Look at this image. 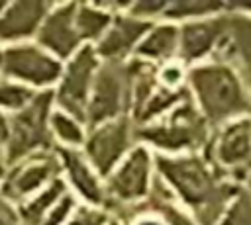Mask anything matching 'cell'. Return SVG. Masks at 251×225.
Segmentation results:
<instances>
[{"instance_id": "1", "label": "cell", "mask_w": 251, "mask_h": 225, "mask_svg": "<svg viewBox=\"0 0 251 225\" xmlns=\"http://www.w3.org/2000/svg\"><path fill=\"white\" fill-rule=\"evenodd\" d=\"M155 166L159 184L198 225H216L245 190V186L224 178L202 153L155 155Z\"/></svg>"}, {"instance_id": "2", "label": "cell", "mask_w": 251, "mask_h": 225, "mask_svg": "<svg viewBox=\"0 0 251 225\" xmlns=\"http://www.w3.org/2000/svg\"><path fill=\"white\" fill-rule=\"evenodd\" d=\"M186 90L210 127L251 115V92L237 65L229 59H208L188 67Z\"/></svg>"}, {"instance_id": "3", "label": "cell", "mask_w": 251, "mask_h": 225, "mask_svg": "<svg viewBox=\"0 0 251 225\" xmlns=\"http://www.w3.org/2000/svg\"><path fill=\"white\" fill-rule=\"evenodd\" d=\"M210 135L212 127L190 96L180 100L163 117L143 127H135L137 143H143L155 155L202 153L210 141Z\"/></svg>"}, {"instance_id": "4", "label": "cell", "mask_w": 251, "mask_h": 225, "mask_svg": "<svg viewBox=\"0 0 251 225\" xmlns=\"http://www.w3.org/2000/svg\"><path fill=\"white\" fill-rule=\"evenodd\" d=\"M104 184L112 213L147 202L157 186L155 153L143 143H137L106 176Z\"/></svg>"}, {"instance_id": "5", "label": "cell", "mask_w": 251, "mask_h": 225, "mask_svg": "<svg viewBox=\"0 0 251 225\" xmlns=\"http://www.w3.org/2000/svg\"><path fill=\"white\" fill-rule=\"evenodd\" d=\"M202 155L224 178L245 186L251 176V115L214 127Z\"/></svg>"}, {"instance_id": "6", "label": "cell", "mask_w": 251, "mask_h": 225, "mask_svg": "<svg viewBox=\"0 0 251 225\" xmlns=\"http://www.w3.org/2000/svg\"><path fill=\"white\" fill-rule=\"evenodd\" d=\"M53 108V90H49L39 92L27 108L10 115V145L6 153L8 164L55 149L49 131V117Z\"/></svg>"}, {"instance_id": "7", "label": "cell", "mask_w": 251, "mask_h": 225, "mask_svg": "<svg viewBox=\"0 0 251 225\" xmlns=\"http://www.w3.org/2000/svg\"><path fill=\"white\" fill-rule=\"evenodd\" d=\"M63 72V61L45 51L35 41L4 47V78L16 80L35 92H49L57 86Z\"/></svg>"}, {"instance_id": "8", "label": "cell", "mask_w": 251, "mask_h": 225, "mask_svg": "<svg viewBox=\"0 0 251 225\" xmlns=\"http://www.w3.org/2000/svg\"><path fill=\"white\" fill-rule=\"evenodd\" d=\"M178 59L186 65H198L208 59H231L229 16L227 12L180 23Z\"/></svg>"}, {"instance_id": "9", "label": "cell", "mask_w": 251, "mask_h": 225, "mask_svg": "<svg viewBox=\"0 0 251 225\" xmlns=\"http://www.w3.org/2000/svg\"><path fill=\"white\" fill-rule=\"evenodd\" d=\"M100 65H102V61L96 55L92 45H84L71 59H67L63 63L61 78H59L57 86L53 88L55 108L69 112L84 121L86 106H88L90 92H92Z\"/></svg>"}, {"instance_id": "10", "label": "cell", "mask_w": 251, "mask_h": 225, "mask_svg": "<svg viewBox=\"0 0 251 225\" xmlns=\"http://www.w3.org/2000/svg\"><path fill=\"white\" fill-rule=\"evenodd\" d=\"M137 145L135 123L129 115L116 117L112 121L88 127L82 153L94 170L106 180V176L124 160V157Z\"/></svg>"}, {"instance_id": "11", "label": "cell", "mask_w": 251, "mask_h": 225, "mask_svg": "<svg viewBox=\"0 0 251 225\" xmlns=\"http://www.w3.org/2000/svg\"><path fill=\"white\" fill-rule=\"evenodd\" d=\"M129 113V84L126 63H102L86 106V127Z\"/></svg>"}, {"instance_id": "12", "label": "cell", "mask_w": 251, "mask_h": 225, "mask_svg": "<svg viewBox=\"0 0 251 225\" xmlns=\"http://www.w3.org/2000/svg\"><path fill=\"white\" fill-rule=\"evenodd\" d=\"M57 178H61V166L53 149L8 164L6 178L0 184V192L14 205H20L22 202L45 190Z\"/></svg>"}, {"instance_id": "13", "label": "cell", "mask_w": 251, "mask_h": 225, "mask_svg": "<svg viewBox=\"0 0 251 225\" xmlns=\"http://www.w3.org/2000/svg\"><path fill=\"white\" fill-rule=\"evenodd\" d=\"M153 23L155 22L131 14L127 10V4H122V8L114 14L110 29L94 45L96 55L102 63H127L129 59H133L137 45L141 43V39Z\"/></svg>"}, {"instance_id": "14", "label": "cell", "mask_w": 251, "mask_h": 225, "mask_svg": "<svg viewBox=\"0 0 251 225\" xmlns=\"http://www.w3.org/2000/svg\"><path fill=\"white\" fill-rule=\"evenodd\" d=\"M35 43L63 63L82 49L84 43L76 29V2H53L35 35Z\"/></svg>"}, {"instance_id": "15", "label": "cell", "mask_w": 251, "mask_h": 225, "mask_svg": "<svg viewBox=\"0 0 251 225\" xmlns=\"http://www.w3.org/2000/svg\"><path fill=\"white\" fill-rule=\"evenodd\" d=\"M55 153L61 166V178L69 192L80 203L108 207L104 178L94 170L84 153L80 149H55Z\"/></svg>"}, {"instance_id": "16", "label": "cell", "mask_w": 251, "mask_h": 225, "mask_svg": "<svg viewBox=\"0 0 251 225\" xmlns=\"http://www.w3.org/2000/svg\"><path fill=\"white\" fill-rule=\"evenodd\" d=\"M53 2L45 0H14L0 10V45L35 41V35L51 10Z\"/></svg>"}, {"instance_id": "17", "label": "cell", "mask_w": 251, "mask_h": 225, "mask_svg": "<svg viewBox=\"0 0 251 225\" xmlns=\"http://www.w3.org/2000/svg\"><path fill=\"white\" fill-rule=\"evenodd\" d=\"M178 39H180V23L169 20H157L151 29L145 33L141 43L135 49L133 59L163 65L173 59H178Z\"/></svg>"}, {"instance_id": "18", "label": "cell", "mask_w": 251, "mask_h": 225, "mask_svg": "<svg viewBox=\"0 0 251 225\" xmlns=\"http://www.w3.org/2000/svg\"><path fill=\"white\" fill-rule=\"evenodd\" d=\"M122 4H86L76 2V29L84 45H96L114 22V14Z\"/></svg>"}, {"instance_id": "19", "label": "cell", "mask_w": 251, "mask_h": 225, "mask_svg": "<svg viewBox=\"0 0 251 225\" xmlns=\"http://www.w3.org/2000/svg\"><path fill=\"white\" fill-rule=\"evenodd\" d=\"M229 37H231V61L243 74L251 92V14L227 6Z\"/></svg>"}, {"instance_id": "20", "label": "cell", "mask_w": 251, "mask_h": 225, "mask_svg": "<svg viewBox=\"0 0 251 225\" xmlns=\"http://www.w3.org/2000/svg\"><path fill=\"white\" fill-rule=\"evenodd\" d=\"M49 131L55 149H82L88 127L80 117L53 108L49 117Z\"/></svg>"}, {"instance_id": "21", "label": "cell", "mask_w": 251, "mask_h": 225, "mask_svg": "<svg viewBox=\"0 0 251 225\" xmlns=\"http://www.w3.org/2000/svg\"><path fill=\"white\" fill-rule=\"evenodd\" d=\"M65 192H69V188L65 186L63 178H57L45 190H41L39 194L31 196L25 202H22L18 205V213H20L22 225H41L45 215L49 213V209L59 202V198Z\"/></svg>"}, {"instance_id": "22", "label": "cell", "mask_w": 251, "mask_h": 225, "mask_svg": "<svg viewBox=\"0 0 251 225\" xmlns=\"http://www.w3.org/2000/svg\"><path fill=\"white\" fill-rule=\"evenodd\" d=\"M227 12V6L222 2H202V0H176V2H167V8L163 12L161 20L169 22H188V20H198V18H208V16H218Z\"/></svg>"}, {"instance_id": "23", "label": "cell", "mask_w": 251, "mask_h": 225, "mask_svg": "<svg viewBox=\"0 0 251 225\" xmlns=\"http://www.w3.org/2000/svg\"><path fill=\"white\" fill-rule=\"evenodd\" d=\"M37 94L39 92L27 88L16 80L0 76V112H4L8 115H14V113L22 112L24 108H27Z\"/></svg>"}, {"instance_id": "24", "label": "cell", "mask_w": 251, "mask_h": 225, "mask_svg": "<svg viewBox=\"0 0 251 225\" xmlns=\"http://www.w3.org/2000/svg\"><path fill=\"white\" fill-rule=\"evenodd\" d=\"M188 67L180 59H173L169 63L157 65V82L169 90H184L186 88Z\"/></svg>"}, {"instance_id": "25", "label": "cell", "mask_w": 251, "mask_h": 225, "mask_svg": "<svg viewBox=\"0 0 251 225\" xmlns=\"http://www.w3.org/2000/svg\"><path fill=\"white\" fill-rule=\"evenodd\" d=\"M216 225H251V192L247 188L229 203Z\"/></svg>"}, {"instance_id": "26", "label": "cell", "mask_w": 251, "mask_h": 225, "mask_svg": "<svg viewBox=\"0 0 251 225\" xmlns=\"http://www.w3.org/2000/svg\"><path fill=\"white\" fill-rule=\"evenodd\" d=\"M114 219V213L108 207L78 203L67 225H110Z\"/></svg>"}, {"instance_id": "27", "label": "cell", "mask_w": 251, "mask_h": 225, "mask_svg": "<svg viewBox=\"0 0 251 225\" xmlns=\"http://www.w3.org/2000/svg\"><path fill=\"white\" fill-rule=\"evenodd\" d=\"M78 203L80 202L71 192H65L59 198V202L49 209V213L45 215V219H43L41 225H67V221L71 219V215L75 213V209H76Z\"/></svg>"}, {"instance_id": "28", "label": "cell", "mask_w": 251, "mask_h": 225, "mask_svg": "<svg viewBox=\"0 0 251 225\" xmlns=\"http://www.w3.org/2000/svg\"><path fill=\"white\" fill-rule=\"evenodd\" d=\"M0 225H22L18 205H14L2 192H0Z\"/></svg>"}, {"instance_id": "29", "label": "cell", "mask_w": 251, "mask_h": 225, "mask_svg": "<svg viewBox=\"0 0 251 225\" xmlns=\"http://www.w3.org/2000/svg\"><path fill=\"white\" fill-rule=\"evenodd\" d=\"M8 145H10V115L0 112V158L2 160H6Z\"/></svg>"}, {"instance_id": "30", "label": "cell", "mask_w": 251, "mask_h": 225, "mask_svg": "<svg viewBox=\"0 0 251 225\" xmlns=\"http://www.w3.org/2000/svg\"><path fill=\"white\" fill-rule=\"evenodd\" d=\"M6 172H8V162L0 158V184H2L4 178H6Z\"/></svg>"}, {"instance_id": "31", "label": "cell", "mask_w": 251, "mask_h": 225, "mask_svg": "<svg viewBox=\"0 0 251 225\" xmlns=\"http://www.w3.org/2000/svg\"><path fill=\"white\" fill-rule=\"evenodd\" d=\"M2 65H4V45H0V74H2Z\"/></svg>"}, {"instance_id": "32", "label": "cell", "mask_w": 251, "mask_h": 225, "mask_svg": "<svg viewBox=\"0 0 251 225\" xmlns=\"http://www.w3.org/2000/svg\"><path fill=\"white\" fill-rule=\"evenodd\" d=\"M110 225H122V221H120V219H118V217H114V219H112V223H110Z\"/></svg>"}, {"instance_id": "33", "label": "cell", "mask_w": 251, "mask_h": 225, "mask_svg": "<svg viewBox=\"0 0 251 225\" xmlns=\"http://www.w3.org/2000/svg\"><path fill=\"white\" fill-rule=\"evenodd\" d=\"M4 6H6V2H0V10H2V8H4Z\"/></svg>"}]
</instances>
